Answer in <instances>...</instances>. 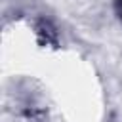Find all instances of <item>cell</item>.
Returning <instances> with one entry per match:
<instances>
[{
  "instance_id": "1",
  "label": "cell",
  "mask_w": 122,
  "mask_h": 122,
  "mask_svg": "<svg viewBox=\"0 0 122 122\" xmlns=\"http://www.w3.org/2000/svg\"><path fill=\"white\" fill-rule=\"evenodd\" d=\"M114 8H116V13H118V17H120V21H122V0H116V2H114Z\"/></svg>"
}]
</instances>
